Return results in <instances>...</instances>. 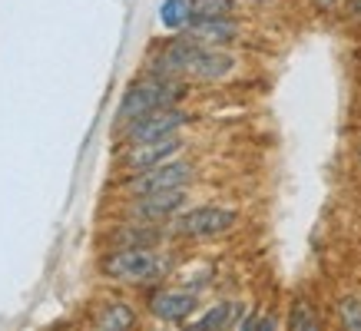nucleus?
Masks as SVG:
<instances>
[{
  "label": "nucleus",
  "instance_id": "18",
  "mask_svg": "<svg viewBox=\"0 0 361 331\" xmlns=\"http://www.w3.org/2000/svg\"><path fill=\"white\" fill-rule=\"evenodd\" d=\"M255 331H279V318H275L272 311H269V315H259V325H255Z\"/></svg>",
  "mask_w": 361,
  "mask_h": 331
},
{
  "label": "nucleus",
  "instance_id": "14",
  "mask_svg": "<svg viewBox=\"0 0 361 331\" xmlns=\"http://www.w3.org/2000/svg\"><path fill=\"white\" fill-rule=\"evenodd\" d=\"M159 20L163 27L169 30H186V23L192 20V7H189V0H163V7H159Z\"/></svg>",
  "mask_w": 361,
  "mask_h": 331
},
{
  "label": "nucleus",
  "instance_id": "11",
  "mask_svg": "<svg viewBox=\"0 0 361 331\" xmlns=\"http://www.w3.org/2000/svg\"><path fill=\"white\" fill-rule=\"evenodd\" d=\"M166 235H169V229H163V225L130 219L126 225H116V229H113L110 245L113 249H159Z\"/></svg>",
  "mask_w": 361,
  "mask_h": 331
},
{
  "label": "nucleus",
  "instance_id": "12",
  "mask_svg": "<svg viewBox=\"0 0 361 331\" xmlns=\"http://www.w3.org/2000/svg\"><path fill=\"white\" fill-rule=\"evenodd\" d=\"M245 315L242 301H216L212 308H206L199 318L186 321L183 331H232Z\"/></svg>",
  "mask_w": 361,
  "mask_h": 331
},
{
  "label": "nucleus",
  "instance_id": "6",
  "mask_svg": "<svg viewBox=\"0 0 361 331\" xmlns=\"http://www.w3.org/2000/svg\"><path fill=\"white\" fill-rule=\"evenodd\" d=\"M189 116L186 110H179V106H166V110H156L149 116H142V120L130 123L123 136H126V143L136 146V143H156V139H169V136H179L183 126H189Z\"/></svg>",
  "mask_w": 361,
  "mask_h": 331
},
{
  "label": "nucleus",
  "instance_id": "9",
  "mask_svg": "<svg viewBox=\"0 0 361 331\" xmlns=\"http://www.w3.org/2000/svg\"><path fill=\"white\" fill-rule=\"evenodd\" d=\"M183 146H186L183 136H169V139H156V143H136L126 149L123 166L130 173H146V169H156V166L169 163V159H179Z\"/></svg>",
  "mask_w": 361,
  "mask_h": 331
},
{
  "label": "nucleus",
  "instance_id": "13",
  "mask_svg": "<svg viewBox=\"0 0 361 331\" xmlns=\"http://www.w3.org/2000/svg\"><path fill=\"white\" fill-rule=\"evenodd\" d=\"M136 328V308L130 301H106L97 311V331H133Z\"/></svg>",
  "mask_w": 361,
  "mask_h": 331
},
{
  "label": "nucleus",
  "instance_id": "1",
  "mask_svg": "<svg viewBox=\"0 0 361 331\" xmlns=\"http://www.w3.org/2000/svg\"><path fill=\"white\" fill-rule=\"evenodd\" d=\"M232 70H235V56L226 46H206L189 40V37L163 44L149 60V73L176 80H199V83L226 80Z\"/></svg>",
  "mask_w": 361,
  "mask_h": 331
},
{
  "label": "nucleus",
  "instance_id": "4",
  "mask_svg": "<svg viewBox=\"0 0 361 331\" xmlns=\"http://www.w3.org/2000/svg\"><path fill=\"white\" fill-rule=\"evenodd\" d=\"M239 222V212L232 206H216V202H206V206H192V209H183L166 229L176 239H189V242H206V239H219L226 232L235 229Z\"/></svg>",
  "mask_w": 361,
  "mask_h": 331
},
{
  "label": "nucleus",
  "instance_id": "3",
  "mask_svg": "<svg viewBox=\"0 0 361 331\" xmlns=\"http://www.w3.org/2000/svg\"><path fill=\"white\" fill-rule=\"evenodd\" d=\"M173 268V255L159 249H110L99 258V272L123 285H153Z\"/></svg>",
  "mask_w": 361,
  "mask_h": 331
},
{
  "label": "nucleus",
  "instance_id": "22",
  "mask_svg": "<svg viewBox=\"0 0 361 331\" xmlns=\"http://www.w3.org/2000/svg\"><path fill=\"white\" fill-rule=\"evenodd\" d=\"M249 4H269V0H249Z\"/></svg>",
  "mask_w": 361,
  "mask_h": 331
},
{
  "label": "nucleus",
  "instance_id": "15",
  "mask_svg": "<svg viewBox=\"0 0 361 331\" xmlns=\"http://www.w3.org/2000/svg\"><path fill=\"white\" fill-rule=\"evenodd\" d=\"M288 331H322V321H318L315 308L308 305L305 298H295V301H292V318H288Z\"/></svg>",
  "mask_w": 361,
  "mask_h": 331
},
{
  "label": "nucleus",
  "instance_id": "8",
  "mask_svg": "<svg viewBox=\"0 0 361 331\" xmlns=\"http://www.w3.org/2000/svg\"><path fill=\"white\" fill-rule=\"evenodd\" d=\"M149 311L159 321L186 325L199 311V288H156V292H149Z\"/></svg>",
  "mask_w": 361,
  "mask_h": 331
},
{
  "label": "nucleus",
  "instance_id": "21",
  "mask_svg": "<svg viewBox=\"0 0 361 331\" xmlns=\"http://www.w3.org/2000/svg\"><path fill=\"white\" fill-rule=\"evenodd\" d=\"M351 13H355V17H361V0H351Z\"/></svg>",
  "mask_w": 361,
  "mask_h": 331
},
{
  "label": "nucleus",
  "instance_id": "5",
  "mask_svg": "<svg viewBox=\"0 0 361 331\" xmlns=\"http://www.w3.org/2000/svg\"><path fill=\"white\" fill-rule=\"evenodd\" d=\"M196 179V166L189 159H169V163L146 169V173H133L126 179V192L130 196H149V192H166V189H189Z\"/></svg>",
  "mask_w": 361,
  "mask_h": 331
},
{
  "label": "nucleus",
  "instance_id": "23",
  "mask_svg": "<svg viewBox=\"0 0 361 331\" xmlns=\"http://www.w3.org/2000/svg\"><path fill=\"white\" fill-rule=\"evenodd\" d=\"M358 159H361V146H358Z\"/></svg>",
  "mask_w": 361,
  "mask_h": 331
},
{
  "label": "nucleus",
  "instance_id": "2",
  "mask_svg": "<svg viewBox=\"0 0 361 331\" xmlns=\"http://www.w3.org/2000/svg\"><path fill=\"white\" fill-rule=\"evenodd\" d=\"M186 96V80L176 77H159V73H146L133 83L120 99V110H116V126L126 130L130 123L142 120L156 110L166 106H179V99Z\"/></svg>",
  "mask_w": 361,
  "mask_h": 331
},
{
  "label": "nucleus",
  "instance_id": "16",
  "mask_svg": "<svg viewBox=\"0 0 361 331\" xmlns=\"http://www.w3.org/2000/svg\"><path fill=\"white\" fill-rule=\"evenodd\" d=\"M335 315H338L341 331H361V298L345 295L338 305H335Z\"/></svg>",
  "mask_w": 361,
  "mask_h": 331
},
{
  "label": "nucleus",
  "instance_id": "7",
  "mask_svg": "<svg viewBox=\"0 0 361 331\" xmlns=\"http://www.w3.org/2000/svg\"><path fill=\"white\" fill-rule=\"evenodd\" d=\"M189 189H166V192H149V196H133L130 219L153 222V225H169V222L186 209Z\"/></svg>",
  "mask_w": 361,
  "mask_h": 331
},
{
  "label": "nucleus",
  "instance_id": "20",
  "mask_svg": "<svg viewBox=\"0 0 361 331\" xmlns=\"http://www.w3.org/2000/svg\"><path fill=\"white\" fill-rule=\"evenodd\" d=\"M335 4H338V0H315V7H318V11H331Z\"/></svg>",
  "mask_w": 361,
  "mask_h": 331
},
{
  "label": "nucleus",
  "instance_id": "19",
  "mask_svg": "<svg viewBox=\"0 0 361 331\" xmlns=\"http://www.w3.org/2000/svg\"><path fill=\"white\" fill-rule=\"evenodd\" d=\"M259 325V311H249V315H242V321L235 325V331H255Z\"/></svg>",
  "mask_w": 361,
  "mask_h": 331
},
{
  "label": "nucleus",
  "instance_id": "10",
  "mask_svg": "<svg viewBox=\"0 0 361 331\" xmlns=\"http://www.w3.org/2000/svg\"><path fill=\"white\" fill-rule=\"evenodd\" d=\"M183 37L206 46H232L239 40V23L232 17H192L186 23Z\"/></svg>",
  "mask_w": 361,
  "mask_h": 331
},
{
  "label": "nucleus",
  "instance_id": "17",
  "mask_svg": "<svg viewBox=\"0 0 361 331\" xmlns=\"http://www.w3.org/2000/svg\"><path fill=\"white\" fill-rule=\"evenodd\" d=\"M192 17H232L235 0H189Z\"/></svg>",
  "mask_w": 361,
  "mask_h": 331
}]
</instances>
